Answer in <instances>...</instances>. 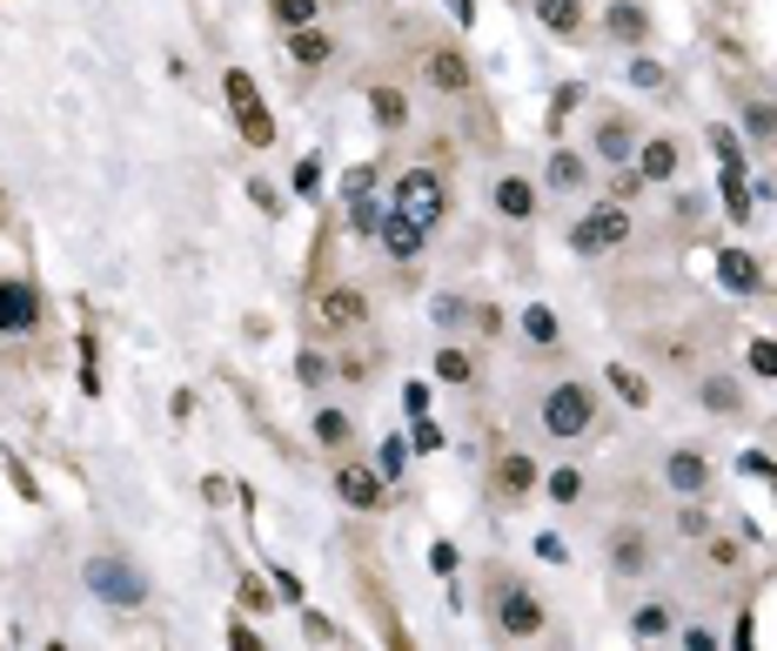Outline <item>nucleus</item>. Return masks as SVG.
<instances>
[{"instance_id":"f257e3e1","label":"nucleus","mask_w":777,"mask_h":651,"mask_svg":"<svg viewBox=\"0 0 777 651\" xmlns=\"http://www.w3.org/2000/svg\"><path fill=\"white\" fill-rule=\"evenodd\" d=\"M80 585H88L108 611H141V605H148L141 564H128V557H115V551H95L88 564H80Z\"/></svg>"},{"instance_id":"f03ea898","label":"nucleus","mask_w":777,"mask_h":651,"mask_svg":"<svg viewBox=\"0 0 777 651\" xmlns=\"http://www.w3.org/2000/svg\"><path fill=\"white\" fill-rule=\"evenodd\" d=\"M389 209H396L402 222H416L422 235H436V228H443V215H450V182H443L436 169H402V175H396Z\"/></svg>"},{"instance_id":"7ed1b4c3","label":"nucleus","mask_w":777,"mask_h":651,"mask_svg":"<svg viewBox=\"0 0 777 651\" xmlns=\"http://www.w3.org/2000/svg\"><path fill=\"white\" fill-rule=\"evenodd\" d=\"M537 424H543L550 437H563V444L590 437V430H596V396H590V383H550L543 403H537Z\"/></svg>"},{"instance_id":"20e7f679","label":"nucleus","mask_w":777,"mask_h":651,"mask_svg":"<svg viewBox=\"0 0 777 651\" xmlns=\"http://www.w3.org/2000/svg\"><path fill=\"white\" fill-rule=\"evenodd\" d=\"M624 242H630V209H624V202H596V209H583V215L570 222V249H576L583 263L624 249Z\"/></svg>"},{"instance_id":"39448f33","label":"nucleus","mask_w":777,"mask_h":651,"mask_svg":"<svg viewBox=\"0 0 777 651\" xmlns=\"http://www.w3.org/2000/svg\"><path fill=\"white\" fill-rule=\"evenodd\" d=\"M543 625H550V611L537 605V591L516 585V578H503V591H496V631L503 638H537Z\"/></svg>"},{"instance_id":"423d86ee","label":"nucleus","mask_w":777,"mask_h":651,"mask_svg":"<svg viewBox=\"0 0 777 651\" xmlns=\"http://www.w3.org/2000/svg\"><path fill=\"white\" fill-rule=\"evenodd\" d=\"M382 483H389V477H382L376 463H342V470H335V498L349 504V511H382V498H389Z\"/></svg>"},{"instance_id":"0eeeda50","label":"nucleus","mask_w":777,"mask_h":651,"mask_svg":"<svg viewBox=\"0 0 777 651\" xmlns=\"http://www.w3.org/2000/svg\"><path fill=\"white\" fill-rule=\"evenodd\" d=\"M34 322H41V302H34V289L0 276V337H28Z\"/></svg>"},{"instance_id":"6e6552de","label":"nucleus","mask_w":777,"mask_h":651,"mask_svg":"<svg viewBox=\"0 0 777 651\" xmlns=\"http://www.w3.org/2000/svg\"><path fill=\"white\" fill-rule=\"evenodd\" d=\"M422 81L436 95H470V61L456 54V47H429L422 54Z\"/></svg>"},{"instance_id":"1a4fd4ad","label":"nucleus","mask_w":777,"mask_h":651,"mask_svg":"<svg viewBox=\"0 0 777 651\" xmlns=\"http://www.w3.org/2000/svg\"><path fill=\"white\" fill-rule=\"evenodd\" d=\"M603 34H617L624 47H644L650 41V8L644 0H603Z\"/></svg>"},{"instance_id":"9d476101","label":"nucleus","mask_w":777,"mask_h":651,"mask_svg":"<svg viewBox=\"0 0 777 651\" xmlns=\"http://www.w3.org/2000/svg\"><path fill=\"white\" fill-rule=\"evenodd\" d=\"M663 483H670L677 498H704V491H711V463H704L698 450H670V457H663Z\"/></svg>"},{"instance_id":"9b49d317","label":"nucleus","mask_w":777,"mask_h":651,"mask_svg":"<svg viewBox=\"0 0 777 651\" xmlns=\"http://www.w3.org/2000/svg\"><path fill=\"white\" fill-rule=\"evenodd\" d=\"M315 316H322V330H356V322H369V302H363V289H322Z\"/></svg>"},{"instance_id":"f8f14e48","label":"nucleus","mask_w":777,"mask_h":651,"mask_svg":"<svg viewBox=\"0 0 777 651\" xmlns=\"http://www.w3.org/2000/svg\"><path fill=\"white\" fill-rule=\"evenodd\" d=\"M489 202H496V215H503V222H530V215H537V182L503 175V182L489 189Z\"/></svg>"},{"instance_id":"ddd939ff","label":"nucleus","mask_w":777,"mask_h":651,"mask_svg":"<svg viewBox=\"0 0 777 651\" xmlns=\"http://www.w3.org/2000/svg\"><path fill=\"white\" fill-rule=\"evenodd\" d=\"M717 282H724L731 296H757V289H764V263L744 256V249H724V256H717Z\"/></svg>"},{"instance_id":"4468645a","label":"nucleus","mask_w":777,"mask_h":651,"mask_svg":"<svg viewBox=\"0 0 777 651\" xmlns=\"http://www.w3.org/2000/svg\"><path fill=\"white\" fill-rule=\"evenodd\" d=\"M537 483H543V470H537V457H524V450H509V457L496 463V491H503V498H530Z\"/></svg>"},{"instance_id":"2eb2a0df","label":"nucleus","mask_w":777,"mask_h":651,"mask_svg":"<svg viewBox=\"0 0 777 651\" xmlns=\"http://www.w3.org/2000/svg\"><path fill=\"white\" fill-rule=\"evenodd\" d=\"M677 141L670 135H657V141H637V175L644 182H677Z\"/></svg>"},{"instance_id":"dca6fc26","label":"nucleus","mask_w":777,"mask_h":651,"mask_svg":"<svg viewBox=\"0 0 777 651\" xmlns=\"http://www.w3.org/2000/svg\"><path fill=\"white\" fill-rule=\"evenodd\" d=\"M376 242H382V249H389L396 263H409V256H422V242H429V235H422L416 222H402V215L389 209V215H382V228H376Z\"/></svg>"},{"instance_id":"f3484780","label":"nucleus","mask_w":777,"mask_h":651,"mask_svg":"<svg viewBox=\"0 0 777 651\" xmlns=\"http://www.w3.org/2000/svg\"><path fill=\"white\" fill-rule=\"evenodd\" d=\"M583 182H590L583 154H576V148H550V189H557V195H576Z\"/></svg>"},{"instance_id":"a211bd4d","label":"nucleus","mask_w":777,"mask_h":651,"mask_svg":"<svg viewBox=\"0 0 777 651\" xmlns=\"http://www.w3.org/2000/svg\"><path fill=\"white\" fill-rule=\"evenodd\" d=\"M611 564L624 578H644L650 572V544H644V531H617V544H611Z\"/></svg>"},{"instance_id":"6ab92c4d","label":"nucleus","mask_w":777,"mask_h":651,"mask_svg":"<svg viewBox=\"0 0 777 651\" xmlns=\"http://www.w3.org/2000/svg\"><path fill=\"white\" fill-rule=\"evenodd\" d=\"M596 154L611 161V169H624V161H637V135H630L624 121H603V128H596Z\"/></svg>"},{"instance_id":"aec40b11","label":"nucleus","mask_w":777,"mask_h":651,"mask_svg":"<svg viewBox=\"0 0 777 651\" xmlns=\"http://www.w3.org/2000/svg\"><path fill=\"white\" fill-rule=\"evenodd\" d=\"M289 54H295V67H322V61H335V41L322 28H295L289 34Z\"/></svg>"},{"instance_id":"412c9836","label":"nucleus","mask_w":777,"mask_h":651,"mask_svg":"<svg viewBox=\"0 0 777 651\" xmlns=\"http://www.w3.org/2000/svg\"><path fill=\"white\" fill-rule=\"evenodd\" d=\"M369 115H376V128H409V95L402 88H369Z\"/></svg>"},{"instance_id":"4be33fe9","label":"nucleus","mask_w":777,"mask_h":651,"mask_svg":"<svg viewBox=\"0 0 777 651\" xmlns=\"http://www.w3.org/2000/svg\"><path fill=\"white\" fill-rule=\"evenodd\" d=\"M530 14H537L550 34H576V21H583V0H530Z\"/></svg>"},{"instance_id":"5701e85b","label":"nucleus","mask_w":777,"mask_h":651,"mask_svg":"<svg viewBox=\"0 0 777 651\" xmlns=\"http://www.w3.org/2000/svg\"><path fill=\"white\" fill-rule=\"evenodd\" d=\"M751 169H717V182H724V209H731V222H751L757 215V202H751V182H744Z\"/></svg>"},{"instance_id":"b1692460","label":"nucleus","mask_w":777,"mask_h":651,"mask_svg":"<svg viewBox=\"0 0 777 651\" xmlns=\"http://www.w3.org/2000/svg\"><path fill=\"white\" fill-rule=\"evenodd\" d=\"M524 337H530L537 350H550V343L563 337V322H557V309H550V302H530V309H524Z\"/></svg>"},{"instance_id":"393cba45","label":"nucleus","mask_w":777,"mask_h":651,"mask_svg":"<svg viewBox=\"0 0 777 651\" xmlns=\"http://www.w3.org/2000/svg\"><path fill=\"white\" fill-rule=\"evenodd\" d=\"M235 121H241V141H248V148H269V141H276V115H269L262 102H255V108H235Z\"/></svg>"},{"instance_id":"a878e982","label":"nucleus","mask_w":777,"mask_h":651,"mask_svg":"<svg viewBox=\"0 0 777 651\" xmlns=\"http://www.w3.org/2000/svg\"><path fill=\"white\" fill-rule=\"evenodd\" d=\"M376 182H382L376 161H356V169L342 175V202H349V209H356V202H369V195H376Z\"/></svg>"},{"instance_id":"bb28decb","label":"nucleus","mask_w":777,"mask_h":651,"mask_svg":"<svg viewBox=\"0 0 777 651\" xmlns=\"http://www.w3.org/2000/svg\"><path fill=\"white\" fill-rule=\"evenodd\" d=\"M222 95H228L235 108H255V102H262V88H255L248 67H222Z\"/></svg>"},{"instance_id":"cd10ccee","label":"nucleus","mask_w":777,"mask_h":651,"mask_svg":"<svg viewBox=\"0 0 777 651\" xmlns=\"http://www.w3.org/2000/svg\"><path fill=\"white\" fill-rule=\"evenodd\" d=\"M349 430H356V424L342 417V410H315V444H322V450H342V444H349Z\"/></svg>"},{"instance_id":"c85d7f7f","label":"nucleus","mask_w":777,"mask_h":651,"mask_svg":"<svg viewBox=\"0 0 777 651\" xmlns=\"http://www.w3.org/2000/svg\"><path fill=\"white\" fill-rule=\"evenodd\" d=\"M611 389H617V396L630 403V410H644V403H650V383H644V376H637L630 363H617V370H611Z\"/></svg>"},{"instance_id":"c756f323","label":"nucleus","mask_w":777,"mask_h":651,"mask_svg":"<svg viewBox=\"0 0 777 651\" xmlns=\"http://www.w3.org/2000/svg\"><path fill=\"white\" fill-rule=\"evenodd\" d=\"M711 154H717V169H751V161H744V141H737L724 121L711 128Z\"/></svg>"},{"instance_id":"7c9ffc66","label":"nucleus","mask_w":777,"mask_h":651,"mask_svg":"<svg viewBox=\"0 0 777 651\" xmlns=\"http://www.w3.org/2000/svg\"><path fill=\"white\" fill-rule=\"evenodd\" d=\"M698 396H704V410H724V417L744 403V396H737V383H724V376H704V383H698Z\"/></svg>"},{"instance_id":"2f4dec72","label":"nucleus","mask_w":777,"mask_h":651,"mask_svg":"<svg viewBox=\"0 0 777 651\" xmlns=\"http://www.w3.org/2000/svg\"><path fill=\"white\" fill-rule=\"evenodd\" d=\"M436 376H443V383H456V389H463V383H476V363H470V356H463V350H436Z\"/></svg>"},{"instance_id":"473e14b6","label":"nucleus","mask_w":777,"mask_h":651,"mask_svg":"<svg viewBox=\"0 0 777 651\" xmlns=\"http://www.w3.org/2000/svg\"><path fill=\"white\" fill-rule=\"evenodd\" d=\"M315 8H322V0H276V21L295 34V28H315Z\"/></svg>"},{"instance_id":"72a5a7b5","label":"nucleus","mask_w":777,"mask_h":651,"mask_svg":"<svg viewBox=\"0 0 777 651\" xmlns=\"http://www.w3.org/2000/svg\"><path fill=\"white\" fill-rule=\"evenodd\" d=\"M630 631H637V638H663V631H670V611H663V605H637V611H630Z\"/></svg>"},{"instance_id":"f704fd0d","label":"nucleus","mask_w":777,"mask_h":651,"mask_svg":"<svg viewBox=\"0 0 777 651\" xmlns=\"http://www.w3.org/2000/svg\"><path fill=\"white\" fill-rule=\"evenodd\" d=\"M543 483H550V498H557V504H576V498H583V470H570V463H563V470H550Z\"/></svg>"},{"instance_id":"c9c22d12","label":"nucleus","mask_w":777,"mask_h":651,"mask_svg":"<svg viewBox=\"0 0 777 651\" xmlns=\"http://www.w3.org/2000/svg\"><path fill=\"white\" fill-rule=\"evenodd\" d=\"M382 215H389V202H376V195H369V202H356V209H349V228H356V235H376V228H382Z\"/></svg>"},{"instance_id":"e433bc0d","label":"nucleus","mask_w":777,"mask_h":651,"mask_svg":"<svg viewBox=\"0 0 777 651\" xmlns=\"http://www.w3.org/2000/svg\"><path fill=\"white\" fill-rule=\"evenodd\" d=\"M402 457H409V444H402V437H382V450H376V470L396 483V477H402Z\"/></svg>"},{"instance_id":"4c0bfd02","label":"nucleus","mask_w":777,"mask_h":651,"mask_svg":"<svg viewBox=\"0 0 777 651\" xmlns=\"http://www.w3.org/2000/svg\"><path fill=\"white\" fill-rule=\"evenodd\" d=\"M744 128H751L757 141H770V135H777V108H770V102H751V108H744Z\"/></svg>"},{"instance_id":"58836bf2","label":"nucleus","mask_w":777,"mask_h":651,"mask_svg":"<svg viewBox=\"0 0 777 651\" xmlns=\"http://www.w3.org/2000/svg\"><path fill=\"white\" fill-rule=\"evenodd\" d=\"M429 316H436V322H443V330H463V316H470V302H463V296H436V302H429Z\"/></svg>"},{"instance_id":"ea45409f","label":"nucleus","mask_w":777,"mask_h":651,"mask_svg":"<svg viewBox=\"0 0 777 651\" xmlns=\"http://www.w3.org/2000/svg\"><path fill=\"white\" fill-rule=\"evenodd\" d=\"M295 376H302V383H328V356H322V350H302V356H295Z\"/></svg>"},{"instance_id":"a19ab883","label":"nucleus","mask_w":777,"mask_h":651,"mask_svg":"<svg viewBox=\"0 0 777 651\" xmlns=\"http://www.w3.org/2000/svg\"><path fill=\"white\" fill-rule=\"evenodd\" d=\"M630 88H663V61H630Z\"/></svg>"},{"instance_id":"79ce46f5","label":"nucleus","mask_w":777,"mask_h":651,"mask_svg":"<svg viewBox=\"0 0 777 651\" xmlns=\"http://www.w3.org/2000/svg\"><path fill=\"white\" fill-rule=\"evenodd\" d=\"M269 585H276V598H282V605H302V578H295V572H282V564H276Z\"/></svg>"},{"instance_id":"37998d69","label":"nucleus","mask_w":777,"mask_h":651,"mask_svg":"<svg viewBox=\"0 0 777 651\" xmlns=\"http://www.w3.org/2000/svg\"><path fill=\"white\" fill-rule=\"evenodd\" d=\"M737 470H744V477H764V483H777V463H770L764 450H744V457H737Z\"/></svg>"},{"instance_id":"c03bdc74","label":"nucleus","mask_w":777,"mask_h":651,"mask_svg":"<svg viewBox=\"0 0 777 651\" xmlns=\"http://www.w3.org/2000/svg\"><path fill=\"white\" fill-rule=\"evenodd\" d=\"M530 551H537L543 564H563V557H570V544H563L557 531H543V537H530Z\"/></svg>"},{"instance_id":"a18cd8bd","label":"nucleus","mask_w":777,"mask_h":651,"mask_svg":"<svg viewBox=\"0 0 777 651\" xmlns=\"http://www.w3.org/2000/svg\"><path fill=\"white\" fill-rule=\"evenodd\" d=\"M751 370H757V376H777V343L757 337V343H751Z\"/></svg>"},{"instance_id":"49530a36","label":"nucleus","mask_w":777,"mask_h":651,"mask_svg":"<svg viewBox=\"0 0 777 651\" xmlns=\"http://www.w3.org/2000/svg\"><path fill=\"white\" fill-rule=\"evenodd\" d=\"M8 477H14V491H21V498H28V504H34V498H41V483H34V477H28V463H21V457H8Z\"/></svg>"},{"instance_id":"de8ad7c7","label":"nucleus","mask_w":777,"mask_h":651,"mask_svg":"<svg viewBox=\"0 0 777 651\" xmlns=\"http://www.w3.org/2000/svg\"><path fill=\"white\" fill-rule=\"evenodd\" d=\"M416 450H436L443 444V424H429V417H416V437H409Z\"/></svg>"},{"instance_id":"09e8293b","label":"nucleus","mask_w":777,"mask_h":651,"mask_svg":"<svg viewBox=\"0 0 777 651\" xmlns=\"http://www.w3.org/2000/svg\"><path fill=\"white\" fill-rule=\"evenodd\" d=\"M295 189H302V195H315V189H322V161H315V154L295 169Z\"/></svg>"},{"instance_id":"8fccbe9b","label":"nucleus","mask_w":777,"mask_h":651,"mask_svg":"<svg viewBox=\"0 0 777 651\" xmlns=\"http://www.w3.org/2000/svg\"><path fill=\"white\" fill-rule=\"evenodd\" d=\"M269 598H276V591H262V578H241V605H248V611H262Z\"/></svg>"},{"instance_id":"3c124183","label":"nucleus","mask_w":777,"mask_h":651,"mask_svg":"<svg viewBox=\"0 0 777 651\" xmlns=\"http://www.w3.org/2000/svg\"><path fill=\"white\" fill-rule=\"evenodd\" d=\"M576 102H583V81H563V88H557V108H550V115H570Z\"/></svg>"},{"instance_id":"603ef678","label":"nucleus","mask_w":777,"mask_h":651,"mask_svg":"<svg viewBox=\"0 0 777 651\" xmlns=\"http://www.w3.org/2000/svg\"><path fill=\"white\" fill-rule=\"evenodd\" d=\"M429 572L450 578V572H456V544H436V551H429Z\"/></svg>"},{"instance_id":"864d4df0","label":"nucleus","mask_w":777,"mask_h":651,"mask_svg":"<svg viewBox=\"0 0 777 651\" xmlns=\"http://www.w3.org/2000/svg\"><path fill=\"white\" fill-rule=\"evenodd\" d=\"M402 403H409V417H422V410H429V383H409Z\"/></svg>"},{"instance_id":"5fc2aeb1","label":"nucleus","mask_w":777,"mask_h":651,"mask_svg":"<svg viewBox=\"0 0 777 651\" xmlns=\"http://www.w3.org/2000/svg\"><path fill=\"white\" fill-rule=\"evenodd\" d=\"M450 14H456V21L470 28V21H476V0H450Z\"/></svg>"},{"instance_id":"6e6d98bb","label":"nucleus","mask_w":777,"mask_h":651,"mask_svg":"<svg viewBox=\"0 0 777 651\" xmlns=\"http://www.w3.org/2000/svg\"><path fill=\"white\" fill-rule=\"evenodd\" d=\"M0 222H8V195H0Z\"/></svg>"}]
</instances>
